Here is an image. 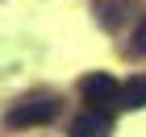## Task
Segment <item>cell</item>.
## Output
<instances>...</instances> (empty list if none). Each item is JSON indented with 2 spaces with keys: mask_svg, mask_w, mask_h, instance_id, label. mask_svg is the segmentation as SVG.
<instances>
[{
  "mask_svg": "<svg viewBox=\"0 0 146 137\" xmlns=\"http://www.w3.org/2000/svg\"><path fill=\"white\" fill-rule=\"evenodd\" d=\"M58 116V100L54 96H29L25 104H17L9 112V125L13 129H34V125H46Z\"/></svg>",
  "mask_w": 146,
  "mask_h": 137,
  "instance_id": "cell-1",
  "label": "cell"
},
{
  "mask_svg": "<svg viewBox=\"0 0 146 137\" xmlns=\"http://www.w3.org/2000/svg\"><path fill=\"white\" fill-rule=\"evenodd\" d=\"M71 137H109V112H96V108H84L71 125Z\"/></svg>",
  "mask_w": 146,
  "mask_h": 137,
  "instance_id": "cell-3",
  "label": "cell"
},
{
  "mask_svg": "<svg viewBox=\"0 0 146 137\" xmlns=\"http://www.w3.org/2000/svg\"><path fill=\"white\" fill-rule=\"evenodd\" d=\"M117 79L113 75H104V71H96V75H88V79L79 83V96H84V104L88 108H96V112H113L117 108Z\"/></svg>",
  "mask_w": 146,
  "mask_h": 137,
  "instance_id": "cell-2",
  "label": "cell"
},
{
  "mask_svg": "<svg viewBox=\"0 0 146 137\" xmlns=\"http://www.w3.org/2000/svg\"><path fill=\"white\" fill-rule=\"evenodd\" d=\"M129 54H146V21L134 29V42H129Z\"/></svg>",
  "mask_w": 146,
  "mask_h": 137,
  "instance_id": "cell-5",
  "label": "cell"
},
{
  "mask_svg": "<svg viewBox=\"0 0 146 137\" xmlns=\"http://www.w3.org/2000/svg\"><path fill=\"white\" fill-rule=\"evenodd\" d=\"M117 104H121V108H129V112L146 108V75H138V79L125 83V87L117 91Z\"/></svg>",
  "mask_w": 146,
  "mask_h": 137,
  "instance_id": "cell-4",
  "label": "cell"
}]
</instances>
